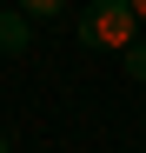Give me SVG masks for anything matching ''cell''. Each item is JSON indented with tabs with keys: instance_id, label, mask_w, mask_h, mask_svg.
Returning a JSON list of instances; mask_svg holds the SVG:
<instances>
[{
	"instance_id": "cell-1",
	"label": "cell",
	"mask_w": 146,
	"mask_h": 153,
	"mask_svg": "<svg viewBox=\"0 0 146 153\" xmlns=\"http://www.w3.org/2000/svg\"><path fill=\"white\" fill-rule=\"evenodd\" d=\"M133 40H139L133 0H86V13H80V47H93V53H126Z\"/></svg>"
},
{
	"instance_id": "cell-2",
	"label": "cell",
	"mask_w": 146,
	"mask_h": 153,
	"mask_svg": "<svg viewBox=\"0 0 146 153\" xmlns=\"http://www.w3.org/2000/svg\"><path fill=\"white\" fill-rule=\"evenodd\" d=\"M27 47H33V13L27 7H13V13H0V53H27Z\"/></svg>"
},
{
	"instance_id": "cell-3",
	"label": "cell",
	"mask_w": 146,
	"mask_h": 153,
	"mask_svg": "<svg viewBox=\"0 0 146 153\" xmlns=\"http://www.w3.org/2000/svg\"><path fill=\"white\" fill-rule=\"evenodd\" d=\"M119 67H126V73H133V80L146 87V40H133V47H126V53H119Z\"/></svg>"
},
{
	"instance_id": "cell-4",
	"label": "cell",
	"mask_w": 146,
	"mask_h": 153,
	"mask_svg": "<svg viewBox=\"0 0 146 153\" xmlns=\"http://www.w3.org/2000/svg\"><path fill=\"white\" fill-rule=\"evenodd\" d=\"M20 7H27L33 20H53V13H66V0H20Z\"/></svg>"
},
{
	"instance_id": "cell-5",
	"label": "cell",
	"mask_w": 146,
	"mask_h": 153,
	"mask_svg": "<svg viewBox=\"0 0 146 153\" xmlns=\"http://www.w3.org/2000/svg\"><path fill=\"white\" fill-rule=\"evenodd\" d=\"M133 13H139V20H146V0H133Z\"/></svg>"
},
{
	"instance_id": "cell-6",
	"label": "cell",
	"mask_w": 146,
	"mask_h": 153,
	"mask_svg": "<svg viewBox=\"0 0 146 153\" xmlns=\"http://www.w3.org/2000/svg\"><path fill=\"white\" fill-rule=\"evenodd\" d=\"M0 153H7V133H0Z\"/></svg>"
}]
</instances>
